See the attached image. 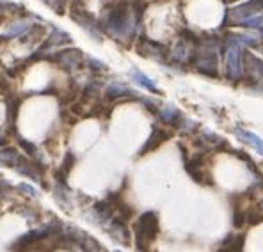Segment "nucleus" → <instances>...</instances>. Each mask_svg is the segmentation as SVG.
<instances>
[{
	"label": "nucleus",
	"instance_id": "nucleus-1",
	"mask_svg": "<svg viewBox=\"0 0 263 252\" xmlns=\"http://www.w3.org/2000/svg\"><path fill=\"white\" fill-rule=\"evenodd\" d=\"M137 25L139 23L134 16V11L130 9V6L126 2L114 4L110 9H107L105 16L98 22V29L110 34L116 40L130 37Z\"/></svg>",
	"mask_w": 263,
	"mask_h": 252
},
{
	"label": "nucleus",
	"instance_id": "nucleus-2",
	"mask_svg": "<svg viewBox=\"0 0 263 252\" xmlns=\"http://www.w3.org/2000/svg\"><path fill=\"white\" fill-rule=\"evenodd\" d=\"M160 224L158 215L155 211H144L134 224V236H135V249L137 252H152L149 245L157 240Z\"/></svg>",
	"mask_w": 263,
	"mask_h": 252
},
{
	"label": "nucleus",
	"instance_id": "nucleus-3",
	"mask_svg": "<svg viewBox=\"0 0 263 252\" xmlns=\"http://www.w3.org/2000/svg\"><path fill=\"white\" fill-rule=\"evenodd\" d=\"M45 59L50 61L52 64H55L57 68H61L66 73L79 71L80 68H84V63H86V55H84L82 50L77 48V46L57 50V52H50Z\"/></svg>",
	"mask_w": 263,
	"mask_h": 252
},
{
	"label": "nucleus",
	"instance_id": "nucleus-4",
	"mask_svg": "<svg viewBox=\"0 0 263 252\" xmlns=\"http://www.w3.org/2000/svg\"><path fill=\"white\" fill-rule=\"evenodd\" d=\"M224 61H226V73L230 80H240L243 73L242 64V48L231 34L226 36V45H224Z\"/></svg>",
	"mask_w": 263,
	"mask_h": 252
},
{
	"label": "nucleus",
	"instance_id": "nucleus-5",
	"mask_svg": "<svg viewBox=\"0 0 263 252\" xmlns=\"http://www.w3.org/2000/svg\"><path fill=\"white\" fill-rule=\"evenodd\" d=\"M53 238V235L46 226L40 227V229H32L25 235H22L20 238H16L9 245V252H32L45 240Z\"/></svg>",
	"mask_w": 263,
	"mask_h": 252
},
{
	"label": "nucleus",
	"instance_id": "nucleus-6",
	"mask_svg": "<svg viewBox=\"0 0 263 252\" xmlns=\"http://www.w3.org/2000/svg\"><path fill=\"white\" fill-rule=\"evenodd\" d=\"M260 14H263V0H249V2L228 11L224 23H228V25H242L246 20L260 16Z\"/></svg>",
	"mask_w": 263,
	"mask_h": 252
},
{
	"label": "nucleus",
	"instance_id": "nucleus-7",
	"mask_svg": "<svg viewBox=\"0 0 263 252\" xmlns=\"http://www.w3.org/2000/svg\"><path fill=\"white\" fill-rule=\"evenodd\" d=\"M14 170L22 176L29 178V180H34L36 183H43V176H45V165L37 164V162L30 160L25 154H20L16 165H14Z\"/></svg>",
	"mask_w": 263,
	"mask_h": 252
},
{
	"label": "nucleus",
	"instance_id": "nucleus-8",
	"mask_svg": "<svg viewBox=\"0 0 263 252\" xmlns=\"http://www.w3.org/2000/svg\"><path fill=\"white\" fill-rule=\"evenodd\" d=\"M137 52H139V55H142V57H153V59H158V61H164L165 57L169 55V50L165 48L164 45H160V43H157L153 40H148V37H141V40H139Z\"/></svg>",
	"mask_w": 263,
	"mask_h": 252
},
{
	"label": "nucleus",
	"instance_id": "nucleus-9",
	"mask_svg": "<svg viewBox=\"0 0 263 252\" xmlns=\"http://www.w3.org/2000/svg\"><path fill=\"white\" fill-rule=\"evenodd\" d=\"M69 43H71V36H69L68 32H64L59 27H52V32L48 34V37H46V41L43 45L37 48V52H41L46 57L52 48H59V46L69 45Z\"/></svg>",
	"mask_w": 263,
	"mask_h": 252
},
{
	"label": "nucleus",
	"instance_id": "nucleus-10",
	"mask_svg": "<svg viewBox=\"0 0 263 252\" xmlns=\"http://www.w3.org/2000/svg\"><path fill=\"white\" fill-rule=\"evenodd\" d=\"M169 55H171V59L175 61V63H180V64L191 63L192 55H194V45H192L191 41L181 37V40L175 45V48L169 52Z\"/></svg>",
	"mask_w": 263,
	"mask_h": 252
},
{
	"label": "nucleus",
	"instance_id": "nucleus-11",
	"mask_svg": "<svg viewBox=\"0 0 263 252\" xmlns=\"http://www.w3.org/2000/svg\"><path fill=\"white\" fill-rule=\"evenodd\" d=\"M103 229L109 232L114 242L121 243V245H128L130 243V231L126 224L118 222V220H109V222L103 226Z\"/></svg>",
	"mask_w": 263,
	"mask_h": 252
},
{
	"label": "nucleus",
	"instance_id": "nucleus-12",
	"mask_svg": "<svg viewBox=\"0 0 263 252\" xmlns=\"http://www.w3.org/2000/svg\"><path fill=\"white\" fill-rule=\"evenodd\" d=\"M105 98L109 102H118V100H123V98H137V92L132 91L128 85L121 84V82H110L109 85L105 87Z\"/></svg>",
	"mask_w": 263,
	"mask_h": 252
},
{
	"label": "nucleus",
	"instance_id": "nucleus-13",
	"mask_svg": "<svg viewBox=\"0 0 263 252\" xmlns=\"http://www.w3.org/2000/svg\"><path fill=\"white\" fill-rule=\"evenodd\" d=\"M167 139H169V131L162 130V128H153L152 135L148 137L146 144L141 147V151H139V157H142V154H148V153H152V151L158 149V147L164 144Z\"/></svg>",
	"mask_w": 263,
	"mask_h": 252
},
{
	"label": "nucleus",
	"instance_id": "nucleus-14",
	"mask_svg": "<svg viewBox=\"0 0 263 252\" xmlns=\"http://www.w3.org/2000/svg\"><path fill=\"white\" fill-rule=\"evenodd\" d=\"M75 162H77L75 154H73L71 151H66V154H64L63 162H61V164L57 165L55 174H53V178H55V181H61V183H66V181H68L69 172H71V169H73V165H75Z\"/></svg>",
	"mask_w": 263,
	"mask_h": 252
},
{
	"label": "nucleus",
	"instance_id": "nucleus-15",
	"mask_svg": "<svg viewBox=\"0 0 263 252\" xmlns=\"http://www.w3.org/2000/svg\"><path fill=\"white\" fill-rule=\"evenodd\" d=\"M53 197H55L57 204L63 206V210H69V206H71V188L68 187V183L55 181L53 183Z\"/></svg>",
	"mask_w": 263,
	"mask_h": 252
},
{
	"label": "nucleus",
	"instance_id": "nucleus-16",
	"mask_svg": "<svg viewBox=\"0 0 263 252\" xmlns=\"http://www.w3.org/2000/svg\"><path fill=\"white\" fill-rule=\"evenodd\" d=\"M130 76H132V80H134L137 85H141V87H144L146 91H149V92H155V94H160V89L155 85V82L152 79H149L148 75H144V73L141 71V69H137V68H134L130 71Z\"/></svg>",
	"mask_w": 263,
	"mask_h": 252
},
{
	"label": "nucleus",
	"instance_id": "nucleus-17",
	"mask_svg": "<svg viewBox=\"0 0 263 252\" xmlns=\"http://www.w3.org/2000/svg\"><path fill=\"white\" fill-rule=\"evenodd\" d=\"M45 37V27L43 23H30L29 30H27L25 34L22 36V43L23 45H34V43H37L40 40H43Z\"/></svg>",
	"mask_w": 263,
	"mask_h": 252
},
{
	"label": "nucleus",
	"instance_id": "nucleus-18",
	"mask_svg": "<svg viewBox=\"0 0 263 252\" xmlns=\"http://www.w3.org/2000/svg\"><path fill=\"white\" fill-rule=\"evenodd\" d=\"M235 133L238 135V139H240V141L247 142V144L253 146L258 153L263 154V139L261 137H258L256 133H253V131H249V130H243V128H237V130H235Z\"/></svg>",
	"mask_w": 263,
	"mask_h": 252
},
{
	"label": "nucleus",
	"instance_id": "nucleus-19",
	"mask_svg": "<svg viewBox=\"0 0 263 252\" xmlns=\"http://www.w3.org/2000/svg\"><path fill=\"white\" fill-rule=\"evenodd\" d=\"M158 115H160V119L164 123H167V125H173V126H180L181 123V114L180 110L175 107V105H165L162 107L160 110H158Z\"/></svg>",
	"mask_w": 263,
	"mask_h": 252
},
{
	"label": "nucleus",
	"instance_id": "nucleus-20",
	"mask_svg": "<svg viewBox=\"0 0 263 252\" xmlns=\"http://www.w3.org/2000/svg\"><path fill=\"white\" fill-rule=\"evenodd\" d=\"M20 154H22L20 151L14 149V147H9V146L0 147V165H6V167H9V169H14Z\"/></svg>",
	"mask_w": 263,
	"mask_h": 252
},
{
	"label": "nucleus",
	"instance_id": "nucleus-21",
	"mask_svg": "<svg viewBox=\"0 0 263 252\" xmlns=\"http://www.w3.org/2000/svg\"><path fill=\"white\" fill-rule=\"evenodd\" d=\"M30 27V22H18V23H13V25L7 29L6 36H0L2 41H9V40H14V37H20L23 34L29 30Z\"/></svg>",
	"mask_w": 263,
	"mask_h": 252
},
{
	"label": "nucleus",
	"instance_id": "nucleus-22",
	"mask_svg": "<svg viewBox=\"0 0 263 252\" xmlns=\"http://www.w3.org/2000/svg\"><path fill=\"white\" fill-rule=\"evenodd\" d=\"M243 243H246V235H228L226 238L220 242V247L231 250H242Z\"/></svg>",
	"mask_w": 263,
	"mask_h": 252
},
{
	"label": "nucleus",
	"instance_id": "nucleus-23",
	"mask_svg": "<svg viewBox=\"0 0 263 252\" xmlns=\"http://www.w3.org/2000/svg\"><path fill=\"white\" fill-rule=\"evenodd\" d=\"M20 105H22V98H16V96H13V98H11L9 102H7V123H9L11 126H13L14 123H16Z\"/></svg>",
	"mask_w": 263,
	"mask_h": 252
},
{
	"label": "nucleus",
	"instance_id": "nucleus-24",
	"mask_svg": "<svg viewBox=\"0 0 263 252\" xmlns=\"http://www.w3.org/2000/svg\"><path fill=\"white\" fill-rule=\"evenodd\" d=\"M86 68L87 69H91L92 73H100V71H107V64L103 63V61H98V59H95V57H89L86 55Z\"/></svg>",
	"mask_w": 263,
	"mask_h": 252
},
{
	"label": "nucleus",
	"instance_id": "nucleus-25",
	"mask_svg": "<svg viewBox=\"0 0 263 252\" xmlns=\"http://www.w3.org/2000/svg\"><path fill=\"white\" fill-rule=\"evenodd\" d=\"M100 94V85L95 82V80H89V82L86 84V87L82 89V96L86 100H91L95 98V96Z\"/></svg>",
	"mask_w": 263,
	"mask_h": 252
},
{
	"label": "nucleus",
	"instance_id": "nucleus-26",
	"mask_svg": "<svg viewBox=\"0 0 263 252\" xmlns=\"http://www.w3.org/2000/svg\"><path fill=\"white\" fill-rule=\"evenodd\" d=\"M247 63L251 64V68H253L254 73H258V75L263 79V59H258V57H254L253 53H247L246 55Z\"/></svg>",
	"mask_w": 263,
	"mask_h": 252
},
{
	"label": "nucleus",
	"instance_id": "nucleus-27",
	"mask_svg": "<svg viewBox=\"0 0 263 252\" xmlns=\"http://www.w3.org/2000/svg\"><path fill=\"white\" fill-rule=\"evenodd\" d=\"M263 222V213L256 211V210H251L249 213H246V224L249 226H258V224Z\"/></svg>",
	"mask_w": 263,
	"mask_h": 252
},
{
	"label": "nucleus",
	"instance_id": "nucleus-28",
	"mask_svg": "<svg viewBox=\"0 0 263 252\" xmlns=\"http://www.w3.org/2000/svg\"><path fill=\"white\" fill-rule=\"evenodd\" d=\"M46 6L52 7L53 13L57 14H64V0H43Z\"/></svg>",
	"mask_w": 263,
	"mask_h": 252
},
{
	"label": "nucleus",
	"instance_id": "nucleus-29",
	"mask_svg": "<svg viewBox=\"0 0 263 252\" xmlns=\"http://www.w3.org/2000/svg\"><path fill=\"white\" fill-rule=\"evenodd\" d=\"M246 224V211H242L240 208H235L233 211V226L235 227H242Z\"/></svg>",
	"mask_w": 263,
	"mask_h": 252
},
{
	"label": "nucleus",
	"instance_id": "nucleus-30",
	"mask_svg": "<svg viewBox=\"0 0 263 252\" xmlns=\"http://www.w3.org/2000/svg\"><path fill=\"white\" fill-rule=\"evenodd\" d=\"M20 192H23L25 196H29V197H37V190L32 187V185H29V183H20L16 187Z\"/></svg>",
	"mask_w": 263,
	"mask_h": 252
},
{
	"label": "nucleus",
	"instance_id": "nucleus-31",
	"mask_svg": "<svg viewBox=\"0 0 263 252\" xmlns=\"http://www.w3.org/2000/svg\"><path fill=\"white\" fill-rule=\"evenodd\" d=\"M217 252H242V250H231V249H224V247H219Z\"/></svg>",
	"mask_w": 263,
	"mask_h": 252
},
{
	"label": "nucleus",
	"instance_id": "nucleus-32",
	"mask_svg": "<svg viewBox=\"0 0 263 252\" xmlns=\"http://www.w3.org/2000/svg\"><path fill=\"white\" fill-rule=\"evenodd\" d=\"M224 4H233V2H238V0H222Z\"/></svg>",
	"mask_w": 263,
	"mask_h": 252
},
{
	"label": "nucleus",
	"instance_id": "nucleus-33",
	"mask_svg": "<svg viewBox=\"0 0 263 252\" xmlns=\"http://www.w3.org/2000/svg\"><path fill=\"white\" fill-rule=\"evenodd\" d=\"M260 208H261V211H263V201H261V203H260Z\"/></svg>",
	"mask_w": 263,
	"mask_h": 252
},
{
	"label": "nucleus",
	"instance_id": "nucleus-34",
	"mask_svg": "<svg viewBox=\"0 0 263 252\" xmlns=\"http://www.w3.org/2000/svg\"><path fill=\"white\" fill-rule=\"evenodd\" d=\"M114 252H123V250H114Z\"/></svg>",
	"mask_w": 263,
	"mask_h": 252
}]
</instances>
